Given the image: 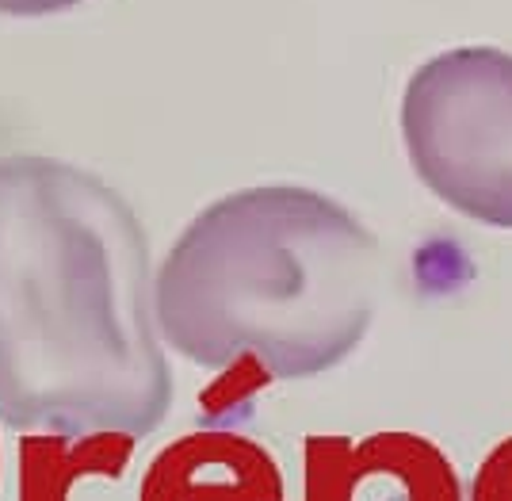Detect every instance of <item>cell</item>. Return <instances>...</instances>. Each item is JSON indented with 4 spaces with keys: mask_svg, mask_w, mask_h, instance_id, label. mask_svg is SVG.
I'll return each instance as SVG.
<instances>
[{
    "mask_svg": "<svg viewBox=\"0 0 512 501\" xmlns=\"http://www.w3.org/2000/svg\"><path fill=\"white\" fill-rule=\"evenodd\" d=\"M138 501H287L276 456L234 429H195L165 444Z\"/></svg>",
    "mask_w": 512,
    "mask_h": 501,
    "instance_id": "5",
    "label": "cell"
},
{
    "mask_svg": "<svg viewBox=\"0 0 512 501\" xmlns=\"http://www.w3.org/2000/svg\"><path fill=\"white\" fill-rule=\"evenodd\" d=\"M306 501H463L451 459L428 436L386 429L306 440Z\"/></svg>",
    "mask_w": 512,
    "mask_h": 501,
    "instance_id": "4",
    "label": "cell"
},
{
    "mask_svg": "<svg viewBox=\"0 0 512 501\" xmlns=\"http://www.w3.org/2000/svg\"><path fill=\"white\" fill-rule=\"evenodd\" d=\"M77 4H85V0H0V16H8V20H50V16H62Z\"/></svg>",
    "mask_w": 512,
    "mask_h": 501,
    "instance_id": "7",
    "label": "cell"
},
{
    "mask_svg": "<svg viewBox=\"0 0 512 501\" xmlns=\"http://www.w3.org/2000/svg\"><path fill=\"white\" fill-rule=\"evenodd\" d=\"M169 410L142 218L73 161L4 153L0 421L62 440H142Z\"/></svg>",
    "mask_w": 512,
    "mask_h": 501,
    "instance_id": "1",
    "label": "cell"
},
{
    "mask_svg": "<svg viewBox=\"0 0 512 501\" xmlns=\"http://www.w3.org/2000/svg\"><path fill=\"white\" fill-rule=\"evenodd\" d=\"M383 249L341 199L253 184L211 199L153 272L161 341L195 368L253 356L268 379H310L360 349Z\"/></svg>",
    "mask_w": 512,
    "mask_h": 501,
    "instance_id": "2",
    "label": "cell"
},
{
    "mask_svg": "<svg viewBox=\"0 0 512 501\" xmlns=\"http://www.w3.org/2000/svg\"><path fill=\"white\" fill-rule=\"evenodd\" d=\"M398 131L417 180L455 215L512 230V54L451 46L409 73Z\"/></svg>",
    "mask_w": 512,
    "mask_h": 501,
    "instance_id": "3",
    "label": "cell"
},
{
    "mask_svg": "<svg viewBox=\"0 0 512 501\" xmlns=\"http://www.w3.org/2000/svg\"><path fill=\"white\" fill-rule=\"evenodd\" d=\"M467 501H512V436H505L478 463Z\"/></svg>",
    "mask_w": 512,
    "mask_h": 501,
    "instance_id": "6",
    "label": "cell"
}]
</instances>
